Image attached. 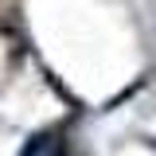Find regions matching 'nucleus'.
<instances>
[{"instance_id":"nucleus-1","label":"nucleus","mask_w":156,"mask_h":156,"mask_svg":"<svg viewBox=\"0 0 156 156\" xmlns=\"http://www.w3.org/2000/svg\"><path fill=\"white\" fill-rule=\"evenodd\" d=\"M20 156H66V140L58 133H39V136H31L23 144Z\"/></svg>"}]
</instances>
